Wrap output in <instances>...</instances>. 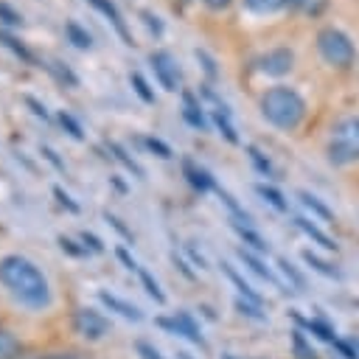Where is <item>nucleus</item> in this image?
Here are the masks:
<instances>
[{
	"instance_id": "nucleus-1",
	"label": "nucleus",
	"mask_w": 359,
	"mask_h": 359,
	"mask_svg": "<svg viewBox=\"0 0 359 359\" xmlns=\"http://www.w3.org/2000/svg\"><path fill=\"white\" fill-rule=\"evenodd\" d=\"M0 280L28 309H42L50 303L48 278L42 275V269L34 261H28L22 255H6L0 261Z\"/></svg>"
},
{
	"instance_id": "nucleus-2",
	"label": "nucleus",
	"mask_w": 359,
	"mask_h": 359,
	"mask_svg": "<svg viewBox=\"0 0 359 359\" xmlns=\"http://www.w3.org/2000/svg\"><path fill=\"white\" fill-rule=\"evenodd\" d=\"M261 115L283 132H292L300 126V121L306 118V101L294 87L286 84H275L269 90H264L261 95Z\"/></svg>"
},
{
	"instance_id": "nucleus-3",
	"label": "nucleus",
	"mask_w": 359,
	"mask_h": 359,
	"mask_svg": "<svg viewBox=\"0 0 359 359\" xmlns=\"http://www.w3.org/2000/svg\"><path fill=\"white\" fill-rule=\"evenodd\" d=\"M325 154L331 165H351L359 160V115H342L334 121Z\"/></svg>"
},
{
	"instance_id": "nucleus-4",
	"label": "nucleus",
	"mask_w": 359,
	"mask_h": 359,
	"mask_svg": "<svg viewBox=\"0 0 359 359\" xmlns=\"http://www.w3.org/2000/svg\"><path fill=\"white\" fill-rule=\"evenodd\" d=\"M317 53L323 56L325 65H331L337 70H348L356 62L353 39L342 28H337V25H323L317 31Z\"/></svg>"
},
{
	"instance_id": "nucleus-5",
	"label": "nucleus",
	"mask_w": 359,
	"mask_h": 359,
	"mask_svg": "<svg viewBox=\"0 0 359 359\" xmlns=\"http://www.w3.org/2000/svg\"><path fill=\"white\" fill-rule=\"evenodd\" d=\"M294 67V53L289 48H272L258 59V70L269 79H283Z\"/></svg>"
},
{
	"instance_id": "nucleus-6",
	"label": "nucleus",
	"mask_w": 359,
	"mask_h": 359,
	"mask_svg": "<svg viewBox=\"0 0 359 359\" xmlns=\"http://www.w3.org/2000/svg\"><path fill=\"white\" fill-rule=\"evenodd\" d=\"M149 62H151V67H154L157 81H160L165 90H177V87H180L182 73H180V67H177V62H174V56H171L168 50H154V53L149 56Z\"/></svg>"
},
{
	"instance_id": "nucleus-7",
	"label": "nucleus",
	"mask_w": 359,
	"mask_h": 359,
	"mask_svg": "<svg viewBox=\"0 0 359 359\" xmlns=\"http://www.w3.org/2000/svg\"><path fill=\"white\" fill-rule=\"evenodd\" d=\"M73 331L79 337H84V339H101L109 331V323L93 309H79L73 314Z\"/></svg>"
},
{
	"instance_id": "nucleus-8",
	"label": "nucleus",
	"mask_w": 359,
	"mask_h": 359,
	"mask_svg": "<svg viewBox=\"0 0 359 359\" xmlns=\"http://www.w3.org/2000/svg\"><path fill=\"white\" fill-rule=\"evenodd\" d=\"M157 325H160V328H168L171 334H182V337H188V339H191L194 345H199V348H208L205 337L199 334V325L194 323V317H191L188 311H177V314H174V320L160 317V320H157Z\"/></svg>"
},
{
	"instance_id": "nucleus-9",
	"label": "nucleus",
	"mask_w": 359,
	"mask_h": 359,
	"mask_svg": "<svg viewBox=\"0 0 359 359\" xmlns=\"http://www.w3.org/2000/svg\"><path fill=\"white\" fill-rule=\"evenodd\" d=\"M202 95L213 104V109H210V115H213V121H216V126L222 129V135L230 140V143H238V135H236V126H233V121H230V109H227V104L224 101H219V95L205 84L202 87Z\"/></svg>"
},
{
	"instance_id": "nucleus-10",
	"label": "nucleus",
	"mask_w": 359,
	"mask_h": 359,
	"mask_svg": "<svg viewBox=\"0 0 359 359\" xmlns=\"http://www.w3.org/2000/svg\"><path fill=\"white\" fill-rule=\"evenodd\" d=\"M90 6H95L109 22H112V28L121 34V39L126 42V45H132V36H129V31H126V22H123V17H121V11H118V6L112 3V0H87Z\"/></svg>"
},
{
	"instance_id": "nucleus-11",
	"label": "nucleus",
	"mask_w": 359,
	"mask_h": 359,
	"mask_svg": "<svg viewBox=\"0 0 359 359\" xmlns=\"http://www.w3.org/2000/svg\"><path fill=\"white\" fill-rule=\"evenodd\" d=\"M98 300H101L109 311H118V314L126 317V320H135V323L143 320V314H140L137 306H132V303H126V300H121V297H115V294H109V292H98Z\"/></svg>"
},
{
	"instance_id": "nucleus-12",
	"label": "nucleus",
	"mask_w": 359,
	"mask_h": 359,
	"mask_svg": "<svg viewBox=\"0 0 359 359\" xmlns=\"http://www.w3.org/2000/svg\"><path fill=\"white\" fill-rule=\"evenodd\" d=\"M238 258H241V261H244V264H247L258 278H264V280H266V283H272L275 289H283V283L275 278V272H272L269 266H264V261H261L258 255H252L250 250H241V247H238ZM283 292H286V289H283Z\"/></svg>"
},
{
	"instance_id": "nucleus-13",
	"label": "nucleus",
	"mask_w": 359,
	"mask_h": 359,
	"mask_svg": "<svg viewBox=\"0 0 359 359\" xmlns=\"http://www.w3.org/2000/svg\"><path fill=\"white\" fill-rule=\"evenodd\" d=\"M182 118L191 123V126H196V129H205L208 126V118H205V112H202V104L194 98V93H182Z\"/></svg>"
},
{
	"instance_id": "nucleus-14",
	"label": "nucleus",
	"mask_w": 359,
	"mask_h": 359,
	"mask_svg": "<svg viewBox=\"0 0 359 359\" xmlns=\"http://www.w3.org/2000/svg\"><path fill=\"white\" fill-rule=\"evenodd\" d=\"M182 171H185V177H188V182L196 188V191H210V188H216V182H213V177L205 171V168H199L194 160H182Z\"/></svg>"
},
{
	"instance_id": "nucleus-15",
	"label": "nucleus",
	"mask_w": 359,
	"mask_h": 359,
	"mask_svg": "<svg viewBox=\"0 0 359 359\" xmlns=\"http://www.w3.org/2000/svg\"><path fill=\"white\" fill-rule=\"evenodd\" d=\"M241 3H244V8H247L250 14H255V17L278 14V11L286 6V0H241Z\"/></svg>"
},
{
	"instance_id": "nucleus-16",
	"label": "nucleus",
	"mask_w": 359,
	"mask_h": 359,
	"mask_svg": "<svg viewBox=\"0 0 359 359\" xmlns=\"http://www.w3.org/2000/svg\"><path fill=\"white\" fill-rule=\"evenodd\" d=\"M65 31H67V39H70L79 50H90V48H93V36H90L87 28H81L76 20H67V22H65Z\"/></svg>"
},
{
	"instance_id": "nucleus-17",
	"label": "nucleus",
	"mask_w": 359,
	"mask_h": 359,
	"mask_svg": "<svg viewBox=\"0 0 359 359\" xmlns=\"http://www.w3.org/2000/svg\"><path fill=\"white\" fill-rule=\"evenodd\" d=\"M222 272H224V275H227V278L236 283V289H238V294H241L244 300H250V303H258V306H261V297L252 292V286H250V283H247V280H244V278H241V275H238V272H236L230 264H222Z\"/></svg>"
},
{
	"instance_id": "nucleus-18",
	"label": "nucleus",
	"mask_w": 359,
	"mask_h": 359,
	"mask_svg": "<svg viewBox=\"0 0 359 359\" xmlns=\"http://www.w3.org/2000/svg\"><path fill=\"white\" fill-rule=\"evenodd\" d=\"M303 261H306V264H309L311 269H317L320 275H325V278H337V280L342 278V272H339L337 266H331L328 261H323V258H317V255H314L311 250H303Z\"/></svg>"
},
{
	"instance_id": "nucleus-19",
	"label": "nucleus",
	"mask_w": 359,
	"mask_h": 359,
	"mask_svg": "<svg viewBox=\"0 0 359 359\" xmlns=\"http://www.w3.org/2000/svg\"><path fill=\"white\" fill-rule=\"evenodd\" d=\"M294 224H297V227H300V230H303L309 238H314L320 247H325V250H337V244H334V241H331V238H328L323 230H317V227H314L309 219H294Z\"/></svg>"
},
{
	"instance_id": "nucleus-20",
	"label": "nucleus",
	"mask_w": 359,
	"mask_h": 359,
	"mask_svg": "<svg viewBox=\"0 0 359 359\" xmlns=\"http://www.w3.org/2000/svg\"><path fill=\"white\" fill-rule=\"evenodd\" d=\"M233 227H236V233H238V236H241V238H244V241H247L252 250H258V252H266V250H269V244H266V241H264V238H261L255 230H250L247 224H238V222H233Z\"/></svg>"
},
{
	"instance_id": "nucleus-21",
	"label": "nucleus",
	"mask_w": 359,
	"mask_h": 359,
	"mask_svg": "<svg viewBox=\"0 0 359 359\" xmlns=\"http://www.w3.org/2000/svg\"><path fill=\"white\" fill-rule=\"evenodd\" d=\"M20 356V339L11 331H0V359H17Z\"/></svg>"
},
{
	"instance_id": "nucleus-22",
	"label": "nucleus",
	"mask_w": 359,
	"mask_h": 359,
	"mask_svg": "<svg viewBox=\"0 0 359 359\" xmlns=\"http://www.w3.org/2000/svg\"><path fill=\"white\" fill-rule=\"evenodd\" d=\"M109 151H112V154H115V160H118V163H123V165H126V168H129V171H132L137 180L143 177V168H140V165H137V163H135V160H132V157L123 151V146H121V143L109 140Z\"/></svg>"
},
{
	"instance_id": "nucleus-23",
	"label": "nucleus",
	"mask_w": 359,
	"mask_h": 359,
	"mask_svg": "<svg viewBox=\"0 0 359 359\" xmlns=\"http://www.w3.org/2000/svg\"><path fill=\"white\" fill-rule=\"evenodd\" d=\"M129 81H132V87H135V93L146 101V104H154V90L149 87V81L135 70V73H129Z\"/></svg>"
},
{
	"instance_id": "nucleus-24",
	"label": "nucleus",
	"mask_w": 359,
	"mask_h": 359,
	"mask_svg": "<svg viewBox=\"0 0 359 359\" xmlns=\"http://www.w3.org/2000/svg\"><path fill=\"white\" fill-rule=\"evenodd\" d=\"M0 42H3V45H6V48H8L11 53H17V56H20L22 62H34V56L28 53V48H25V45L20 42V39H14L11 34H6V31H0Z\"/></svg>"
},
{
	"instance_id": "nucleus-25",
	"label": "nucleus",
	"mask_w": 359,
	"mask_h": 359,
	"mask_svg": "<svg viewBox=\"0 0 359 359\" xmlns=\"http://www.w3.org/2000/svg\"><path fill=\"white\" fill-rule=\"evenodd\" d=\"M216 194H219V199H222V202H224V205L230 208V213H233V216L238 219V224H241V222H244V224H250V216H247V210H244V208H241V205H238V202H236V199H233V196H230L227 191L216 188Z\"/></svg>"
},
{
	"instance_id": "nucleus-26",
	"label": "nucleus",
	"mask_w": 359,
	"mask_h": 359,
	"mask_svg": "<svg viewBox=\"0 0 359 359\" xmlns=\"http://www.w3.org/2000/svg\"><path fill=\"white\" fill-rule=\"evenodd\" d=\"M297 196H300V202H303V205H306V208H309L311 213H317L320 219H331V210H328V208H325V205H323V202H320L317 196H311L309 191H300Z\"/></svg>"
},
{
	"instance_id": "nucleus-27",
	"label": "nucleus",
	"mask_w": 359,
	"mask_h": 359,
	"mask_svg": "<svg viewBox=\"0 0 359 359\" xmlns=\"http://www.w3.org/2000/svg\"><path fill=\"white\" fill-rule=\"evenodd\" d=\"M255 191H258V194H261V196H264L275 210H286V199H283V196H280V191H275L272 185H258Z\"/></svg>"
},
{
	"instance_id": "nucleus-28",
	"label": "nucleus",
	"mask_w": 359,
	"mask_h": 359,
	"mask_svg": "<svg viewBox=\"0 0 359 359\" xmlns=\"http://www.w3.org/2000/svg\"><path fill=\"white\" fill-rule=\"evenodd\" d=\"M137 275H140V280H143V286H146V292H149V294H151V297H154L157 303H165V294L160 292V286H157V280H154V278H151V275H149V272H146L143 266L137 269Z\"/></svg>"
},
{
	"instance_id": "nucleus-29",
	"label": "nucleus",
	"mask_w": 359,
	"mask_h": 359,
	"mask_svg": "<svg viewBox=\"0 0 359 359\" xmlns=\"http://www.w3.org/2000/svg\"><path fill=\"white\" fill-rule=\"evenodd\" d=\"M48 67H50V70L56 73V79H59V81H65L67 87H76V84H79V79H76V73H73L70 67H65L62 62H53V65H48Z\"/></svg>"
},
{
	"instance_id": "nucleus-30",
	"label": "nucleus",
	"mask_w": 359,
	"mask_h": 359,
	"mask_svg": "<svg viewBox=\"0 0 359 359\" xmlns=\"http://www.w3.org/2000/svg\"><path fill=\"white\" fill-rule=\"evenodd\" d=\"M194 56H196V59L202 62V67H205V73H208V79L213 81V79L219 76V70H216V59H213V56H210L208 50H199V48L194 50Z\"/></svg>"
},
{
	"instance_id": "nucleus-31",
	"label": "nucleus",
	"mask_w": 359,
	"mask_h": 359,
	"mask_svg": "<svg viewBox=\"0 0 359 359\" xmlns=\"http://www.w3.org/2000/svg\"><path fill=\"white\" fill-rule=\"evenodd\" d=\"M59 123H62V126L70 132V137H76V140H84V132H81V126L73 121V115H70V112H65V109H62V112H59Z\"/></svg>"
},
{
	"instance_id": "nucleus-32",
	"label": "nucleus",
	"mask_w": 359,
	"mask_h": 359,
	"mask_svg": "<svg viewBox=\"0 0 359 359\" xmlns=\"http://www.w3.org/2000/svg\"><path fill=\"white\" fill-rule=\"evenodd\" d=\"M247 151H250V160L255 163V168L261 171V174H266V177H272V165H269V160L255 149V146H247Z\"/></svg>"
},
{
	"instance_id": "nucleus-33",
	"label": "nucleus",
	"mask_w": 359,
	"mask_h": 359,
	"mask_svg": "<svg viewBox=\"0 0 359 359\" xmlns=\"http://www.w3.org/2000/svg\"><path fill=\"white\" fill-rule=\"evenodd\" d=\"M278 266H280V272L292 280V286H294V289H303V286H306V283H303V275H300L289 261H283V258H280V261H278Z\"/></svg>"
},
{
	"instance_id": "nucleus-34",
	"label": "nucleus",
	"mask_w": 359,
	"mask_h": 359,
	"mask_svg": "<svg viewBox=\"0 0 359 359\" xmlns=\"http://www.w3.org/2000/svg\"><path fill=\"white\" fill-rule=\"evenodd\" d=\"M236 309H238L241 314L252 317V320H264V311H261V306H258V303H250V300L238 297V300H236Z\"/></svg>"
},
{
	"instance_id": "nucleus-35",
	"label": "nucleus",
	"mask_w": 359,
	"mask_h": 359,
	"mask_svg": "<svg viewBox=\"0 0 359 359\" xmlns=\"http://www.w3.org/2000/svg\"><path fill=\"white\" fill-rule=\"evenodd\" d=\"M0 20H3L6 25H22V17H20V11H14L8 3H0Z\"/></svg>"
},
{
	"instance_id": "nucleus-36",
	"label": "nucleus",
	"mask_w": 359,
	"mask_h": 359,
	"mask_svg": "<svg viewBox=\"0 0 359 359\" xmlns=\"http://www.w3.org/2000/svg\"><path fill=\"white\" fill-rule=\"evenodd\" d=\"M306 325H309V331H314L320 339H325V342H337V339H334V331H331L328 325H323V323H317V320H309Z\"/></svg>"
},
{
	"instance_id": "nucleus-37",
	"label": "nucleus",
	"mask_w": 359,
	"mask_h": 359,
	"mask_svg": "<svg viewBox=\"0 0 359 359\" xmlns=\"http://www.w3.org/2000/svg\"><path fill=\"white\" fill-rule=\"evenodd\" d=\"M140 17H143V22H146V28L151 31V34H163V20L157 17V14H151V11H140Z\"/></svg>"
},
{
	"instance_id": "nucleus-38",
	"label": "nucleus",
	"mask_w": 359,
	"mask_h": 359,
	"mask_svg": "<svg viewBox=\"0 0 359 359\" xmlns=\"http://www.w3.org/2000/svg\"><path fill=\"white\" fill-rule=\"evenodd\" d=\"M292 342H294V351H297V356H300V359H314V351H309V348H306V339H303V334H300V331H294V334H292Z\"/></svg>"
},
{
	"instance_id": "nucleus-39",
	"label": "nucleus",
	"mask_w": 359,
	"mask_h": 359,
	"mask_svg": "<svg viewBox=\"0 0 359 359\" xmlns=\"http://www.w3.org/2000/svg\"><path fill=\"white\" fill-rule=\"evenodd\" d=\"M146 146H149L157 157H163V160H168V157H171V149H168L163 140H157V137H146Z\"/></svg>"
},
{
	"instance_id": "nucleus-40",
	"label": "nucleus",
	"mask_w": 359,
	"mask_h": 359,
	"mask_svg": "<svg viewBox=\"0 0 359 359\" xmlns=\"http://www.w3.org/2000/svg\"><path fill=\"white\" fill-rule=\"evenodd\" d=\"M53 194H56V199H59V202H62V205H65L70 213H79V205H76V202H73V199H70V196H67V194H65L59 185L53 188Z\"/></svg>"
},
{
	"instance_id": "nucleus-41",
	"label": "nucleus",
	"mask_w": 359,
	"mask_h": 359,
	"mask_svg": "<svg viewBox=\"0 0 359 359\" xmlns=\"http://www.w3.org/2000/svg\"><path fill=\"white\" fill-rule=\"evenodd\" d=\"M104 216H107V222H109V224H112V227H115V230H118V233H121L123 238H129V241H135V236H132V230H126L121 219H115V216H109V213H104Z\"/></svg>"
},
{
	"instance_id": "nucleus-42",
	"label": "nucleus",
	"mask_w": 359,
	"mask_h": 359,
	"mask_svg": "<svg viewBox=\"0 0 359 359\" xmlns=\"http://www.w3.org/2000/svg\"><path fill=\"white\" fill-rule=\"evenodd\" d=\"M59 247L67 250L70 255H84V252H87V247H76V241H70V238H65V236L59 238Z\"/></svg>"
},
{
	"instance_id": "nucleus-43",
	"label": "nucleus",
	"mask_w": 359,
	"mask_h": 359,
	"mask_svg": "<svg viewBox=\"0 0 359 359\" xmlns=\"http://www.w3.org/2000/svg\"><path fill=\"white\" fill-rule=\"evenodd\" d=\"M81 241H84V247H90L93 252H104V244H101L93 233H81Z\"/></svg>"
},
{
	"instance_id": "nucleus-44",
	"label": "nucleus",
	"mask_w": 359,
	"mask_h": 359,
	"mask_svg": "<svg viewBox=\"0 0 359 359\" xmlns=\"http://www.w3.org/2000/svg\"><path fill=\"white\" fill-rule=\"evenodd\" d=\"M137 351H140V356H143V359H163V356H160L149 342H137Z\"/></svg>"
},
{
	"instance_id": "nucleus-45",
	"label": "nucleus",
	"mask_w": 359,
	"mask_h": 359,
	"mask_svg": "<svg viewBox=\"0 0 359 359\" xmlns=\"http://www.w3.org/2000/svg\"><path fill=\"white\" fill-rule=\"evenodd\" d=\"M185 250H188V252H191V258H194V261H196V264H199V266H202V269H205V266H208V264H205V255H202V252H199V250H196V247H194V241H188V244H185Z\"/></svg>"
},
{
	"instance_id": "nucleus-46",
	"label": "nucleus",
	"mask_w": 359,
	"mask_h": 359,
	"mask_svg": "<svg viewBox=\"0 0 359 359\" xmlns=\"http://www.w3.org/2000/svg\"><path fill=\"white\" fill-rule=\"evenodd\" d=\"M118 258H121V261L126 264V269H140V266H137V264H135V261L129 258V252H126L123 247H118Z\"/></svg>"
},
{
	"instance_id": "nucleus-47",
	"label": "nucleus",
	"mask_w": 359,
	"mask_h": 359,
	"mask_svg": "<svg viewBox=\"0 0 359 359\" xmlns=\"http://www.w3.org/2000/svg\"><path fill=\"white\" fill-rule=\"evenodd\" d=\"M25 101H28V104H31V107H34V112H36V115H42V118H48V112H45V107H42V104H39V101H36V98H31V95H28V98H25Z\"/></svg>"
},
{
	"instance_id": "nucleus-48",
	"label": "nucleus",
	"mask_w": 359,
	"mask_h": 359,
	"mask_svg": "<svg viewBox=\"0 0 359 359\" xmlns=\"http://www.w3.org/2000/svg\"><path fill=\"white\" fill-rule=\"evenodd\" d=\"M42 154H45V157H48V160H50V163H53V165H56V168H65V165H62V163H59V157H56V151H50V149H48V146H42Z\"/></svg>"
},
{
	"instance_id": "nucleus-49",
	"label": "nucleus",
	"mask_w": 359,
	"mask_h": 359,
	"mask_svg": "<svg viewBox=\"0 0 359 359\" xmlns=\"http://www.w3.org/2000/svg\"><path fill=\"white\" fill-rule=\"evenodd\" d=\"M334 345L342 351V356H345V359H356V351H353V348H348L345 342H334Z\"/></svg>"
},
{
	"instance_id": "nucleus-50",
	"label": "nucleus",
	"mask_w": 359,
	"mask_h": 359,
	"mask_svg": "<svg viewBox=\"0 0 359 359\" xmlns=\"http://www.w3.org/2000/svg\"><path fill=\"white\" fill-rule=\"evenodd\" d=\"M202 3H205L208 8H213V11H219V8H224L230 0H202Z\"/></svg>"
},
{
	"instance_id": "nucleus-51",
	"label": "nucleus",
	"mask_w": 359,
	"mask_h": 359,
	"mask_svg": "<svg viewBox=\"0 0 359 359\" xmlns=\"http://www.w3.org/2000/svg\"><path fill=\"white\" fill-rule=\"evenodd\" d=\"M309 0H286V6H292V8H303Z\"/></svg>"
},
{
	"instance_id": "nucleus-52",
	"label": "nucleus",
	"mask_w": 359,
	"mask_h": 359,
	"mask_svg": "<svg viewBox=\"0 0 359 359\" xmlns=\"http://www.w3.org/2000/svg\"><path fill=\"white\" fill-rule=\"evenodd\" d=\"M42 359H73L70 353H50V356H42Z\"/></svg>"
},
{
	"instance_id": "nucleus-53",
	"label": "nucleus",
	"mask_w": 359,
	"mask_h": 359,
	"mask_svg": "<svg viewBox=\"0 0 359 359\" xmlns=\"http://www.w3.org/2000/svg\"><path fill=\"white\" fill-rule=\"evenodd\" d=\"M177 359H194L188 351H177Z\"/></svg>"
},
{
	"instance_id": "nucleus-54",
	"label": "nucleus",
	"mask_w": 359,
	"mask_h": 359,
	"mask_svg": "<svg viewBox=\"0 0 359 359\" xmlns=\"http://www.w3.org/2000/svg\"><path fill=\"white\" fill-rule=\"evenodd\" d=\"M222 359H236V356H230V353H224V356H222Z\"/></svg>"
}]
</instances>
